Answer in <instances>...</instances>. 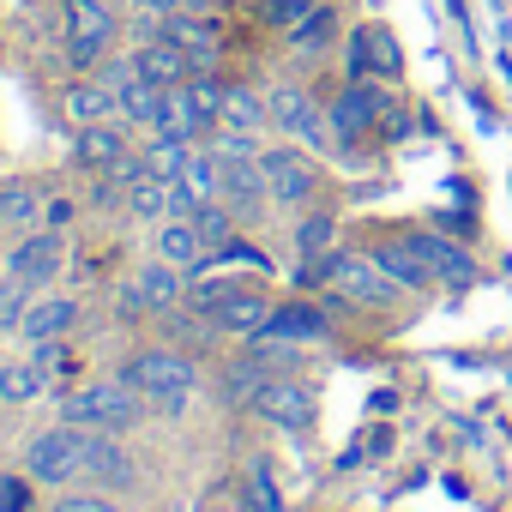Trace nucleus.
<instances>
[{
    "instance_id": "f257e3e1",
    "label": "nucleus",
    "mask_w": 512,
    "mask_h": 512,
    "mask_svg": "<svg viewBox=\"0 0 512 512\" xmlns=\"http://www.w3.org/2000/svg\"><path fill=\"white\" fill-rule=\"evenodd\" d=\"M121 380L145 392L151 416L175 422V416L187 410V398H193L199 368H193V356H187V350H163V344H151V350H133V356L121 362Z\"/></svg>"
},
{
    "instance_id": "f03ea898",
    "label": "nucleus",
    "mask_w": 512,
    "mask_h": 512,
    "mask_svg": "<svg viewBox=\"0 0 512 512\" xmlns=\"http://www.w3.org/2000/svg\"><path fill=\"white\" fill-rule=\"evenodd\" d=\"M61 410H67V422H79V428H103V434H127V428H139V422L151 416L145 392L127 386V380H85V386L67 392Z\"/></svg>"
},
{
    "instance_id": "7ed1b4c3",
    "label": "nucleus",
    "mask_w": 512,
    "mask_h": 512,
    "mask_svg": "<svg viewBox=\"0 0 512 512\" xmlns=\"http://www.w3.org/2000/svg\"><path fill=\"white\" fill-rule=\"evenodd\" d=\"M25 464H31V482L67 488V482L85 470V428H79V422H61V428L37 434V440L25 446Z\"/></svg>"
},
{
    "instance_id": "20e7f679",
    "label": "nucleus",
    "mask_w": 512,
    "mask_h": 512,
    "mask_svg": "<svg viewBox=\"0 0 512 512\" xmlns=\"http://www.w3.org/2000/svg\"><path fill=\"white\" fill-rule=\"evenodd\" d=\"M115 31H121V19H115L109 0H67V55H73V67H97L109 55Z\"/></svg>"
},
{
    "instance_id": "39448f33",
    "label": "nucleus",
    "mask_w": 512,
    "mask_h": 512,
    "mask_svg": "<svg viewBox=\"0 0 512 512\" xmlns=\"http://www.w3.org/2000/svg\"><path fill=\"white\" fill-rule=\"evenodd\" d=\"M260 169H266V187H272V205H308L314 193H320V169H314V157L308 151H296V145H272V151H260Z\"/></svg>"
},
{
    "instance_id": "423d86ee",
    "label": "nucleus",
    "mask_w": 512,
    "mask_h": 512,
    "mask_svg": "<svg viewBox=\"0 0 512 512\" xmlns=\"http://www.w3.org/2000/svg\"><path fill=\"white\" fill-rule=\"evenodd\" d=\"M187 278H193V272H181V266H169V260H151V266L133 272V284L121 290V314H175V308L187 302Z\"/></svg>"
},
{
    "instance_id": "0eeeda50",
    "label": "nucleus",
    "mask_w": 512,
    "mask_h": 512,
    "mask_svg": "<svg viewBox=\"0 0 512 512\" xmlns=\"http://www.w3.org/2000/svg\"><path fill=\"white\" fill-rule=\"evenodd\" d=\"M326 284L344 302H368V308H386L398 296V284L374 266V253H368V260H356V253H326Z\"/></svg>"
},
{
    "instance_id": "6e6552de",
    "label": "nucleus",
    "mask_w": 512,
    "mask_h": 512,
    "mask_svg": "<svg viewBox=\"0 0 512 512\" xmlns=\"http://www.w3.org/2000/svg\"><path fill=\"white\" fill-rule=\"evenodd\" d=\"M266 103H272V127H284L290 139H302V145H314V151L332 145V115H320V103H314L302 85H278Z\"/></svg>"
},
{
    "instance_id": "1a4fd4ad",
    "label": "nucleus",
    "mask_w": 512,
    "mask_h": 512,
    "mask_svg": "<svg viewBox=\"0 0 512 512\" xmlns=\"http://www.w3.org/2000/svg\"><path fill=\"white\" fill-rule=\"evenodd\" d=\"M253 416H266L272 428L302 434V428H314L320 398H314V386H302V380H266L260 392H253Z\"/></svg>"
},
{
    "instance_id": "9d476101",
    "label": "nucleus",
    "mask_w": 512,
    "mask_h": 512,
    "mask_svg": "<svg viewBox=\"0 0 512 512\" xmlns=\"http://www.w3.org/2000/svg\"><path fill=\"white\" fill-rule=\"evenodd\" d=\"M332 139L338 145H362L374 127H380V115H386V103H380V91L368 85V79H350L338 97H332Z\"/></svg>"
},
{
    "instance_id": "9b49d317",
    "label": "nucleus",
    "mask_w": 512,
    "mask_h": 512,
    "mask_svg": "<svg viewBox=\"0 0 512 512\" xmlns=\"http://www.w3.org/2000/svg\"><path fill=\"white\" fill-rule=\"evenodd\" d=\"M398 73H404V55L386 25L350 31V79H398Z\"/></svg>"
},
{
    "instance_id": "f8f14e48",
    "label": "nucleus",
    "mask_w": 512,
    "mask_h": 512,
    "mask_svg": "<svg viewBox=\"0 0 512 512\" xmlns=\"http://www.w3.org/2000/svg\"><path fill=\"white\" fill-rule=\"evenodd\" d=\"M85 476H91L97 488H127V482H133V452L121 446V434L85 428Z\"/></svg>"
},
{
    "instance_id": "ddd939ff",
    "label": "nucleus",
    "mask_w": 512,
    "mask_h": 512,
    "mask_svg": "<svg viewBox=\"0 0 512 512\" xmlns=\"http://www.w3.org/2000/svg\"><path fill=\"white\" fill-rule=\"evenodd\" d=\"M410 247L428 260V272H434L440 284H452V290L476 284V260H470V247H458V241H446V235H410Z\"/></svg>"
},
{
    "instance_id": "4468645a",
    "label": "nucleus",
    "mask_w": 512,
    "mask_h": 512,
    "mask_svg": "<svg viewBox=\"0 0 512 512\" xmlns=\"http://www.w3.org/2000/svg\"><path fill=\"white\" fill-rule=\"evenodd\" d=\"M266 344H326L332 338V320L308 302H290V308H272V326L260 332Z\"/></svg>"
},
{
    "instance_id": "2eb2a0df",
    "label": "nucleus",
    "mask_w": 512,
    "mask_h": 512,
    "mask_svg": "<svg viewBox=\"0 0 512 512\" xmlns=\"http://www.w3.org/2000/svg\"><path fill=\"white\" fill-rule=\"evenodd\" d=\"M73 151H79L85 169H103V175H109V169L127 163V127H121V121H91V127H79Z\"/></svg>"
},
{
    "instance_id": "dca6fc26",
    "label": "nucleus",
    "mask_w": 512,
    "mask_h": 512,
    "mask_svg": "<svg viewBox=\"0 0 512 512\" xmlns=\"http://www.w3.org/2000/svg\"><path fill=\"white\" fill-rule=\"evenodd\" d=\"M157 260H169V266H181V272H199V266L211 260V247H205V235H199L193 217H169V223L157 229Z\"/></svg>"
},
{
    "instance_id": "f3484780",
    "label": "nucleus",
    "mask_w": 512,
    "mask_h": 512,
    "mask_svg": "<svg viewBox=\"0 0 512 512\" xmlns=\"http://www.w3.org/2000/svg\"><path fill=\"white\" fill-rule=\"evenodd\" d=\"M217 163H223V205L229 211H253L260 199H272L260 157H217Z\"/></svg>"
},
{
    "instance_id": "a211bd4d",
    "label": "nucleus",
    "mask_w": 512,
    "mask_h": 512,
    "mask_svg": "<svg viewBox=\"0 0 512 512\" xmlns=\"http://www.w3.org/2000/svg\"><path fill=\"white\" fill-rule=\"evenodd\" d=\"M211 320H217V332H229V338H260V332L272 326V302H266L260 290H235V296H223V308H217Z\"/></svg>"
},
{
    "instance_id": "6ab92c4d",
    "label": "nucleus",
    "mask_w": 512,
    "mask_h": 512,
    "mask_svg": "<svg viewBox=\"0 0 512 512\" xmlns=\"http://www.w3.org/2000/svg\"><path fill=\"white\" fill-rule=\"evenodd\" d=\"M133 67H139L151 85H187V79H193V55H187L175 37H151V43L133 55Z\"/></svg>"
},
{
    "instance_id": "aec40b11",
    "label": "nucleus",
    "mask_w": 512,
    "mask_h": 512,
    "mask_svg": "<svg viewBox=\"0 0 512 512\" xmlns=\"http://www.w3.org/2000/svg\"><path fill=\"white\" fill-rule=\"evenodd\" d=\"M7 272L19 278V284H49L55 272H61V241L55 235H25L19 247H13V260H7Z\"/></svg>"
},
{
    "instance_id": "412c9836",
    "label": "nucleus",
    "mask_w": 512,
    "mask_h": 512,
    "mask_svg": "<svg viewBox=\"0 0 512 512\" xmlns=\"http://www.w3.org/2000/svg\"><path fill=\"white\" fill-rule=\"evenodd\" d=\"M374 266H380V272H386L398 290H416V296L434 284V272H428V260H422V253L410 247V235H404V241H380V247H374Z\"/></svg>"
},
{
    "instance_id": "4be33fe9",
    "label": "nucleus",
    "mask_w": 512,
    "mask_h": 512,
    "mask_svg": "<svg viewBox=\"0 0 512 512\" xmlns=\"http://www.w3.org/2000/svg\"><path fill=\"white\" fill-rule=\"evenodd\" d=\"M284 43H290V55H302V61H320L332 43H338V7H326V0H320V7L296 25V31H284Z\"/></svg>"
},
{
    "instance_id": "5701e85b",
    "label": "nucleus",
    "mask_w": 512,
    "mask_h": 512,
    "mask_svg": "<svg viewBox=\"0 0 512 512\" xmlns=\"http://www.w3.org/2000/svg\"><path fill=\"white\" fill-rule=\"evenodd\" d=\"M73 320H79V302H73V296H49V302H31V314H25L19 332H25L31 344H43V338H67Z\"/></svg>"
},
{
    "instance_id": "b1692460",
    "label": "nucleus",
    "mask_w": 512,
    "mask_h": 512,
    "mask_svg": "<svg viewBox=\"0 0 512 512\" xmlns=\"http://www.w3.org/2000/svg\"><path fill=\"white\" fill-rule=\"evenodd\" d=\"M217 127H235V133H260V127H272V103H266L260 91H247V85H229Z\"/></svg>"
},
{
    "instance_id": "393cba45",
    "label": "nucleus",
    "mask_w": 512,
    "mask_h": 512,
    "mask_svg": "<svg viewBox=\"0 0 512 512\" xmlns=\"http://www.w3.org/2000/svg\"><path fill=\"white\" fill-rule=\"evenodd\" d=\"M157 133H169V139H199V133H205V115H199V103H193L187 85H169V91H163Z\"/></svg>"
},
{
    "instance_id": "a878e982",
    "label": "nucleus",
    "mask_w": 512,
    "mask_h": 512,
    "mask_svg": "<svg viewBox=\"0 0 512 512\" xmlns=\"http://www.w3.org/2000/svg\"><path fill=\"white\" fill-rule=\"evenodd\" d=\"M61 109H67L79 127H91V121H115V85H91V79H79V85H67Z\"/></svg>"
},
{
    "instance_id": "bb28decb",
    "label": "nucleus",
    "mask_w": 512,
    "mask_h": 512,
    "mask_svg": "<svg viewBox=\"0 0 512 512\" xmlns=\"http://www.w3.org/2000/svg\"><path fill=\"white\" fill-rule=\"evenodd\" d=\"M241 506L247 512H290L284 494H278V482H272V464L266 458H247V470H241Z\"/></svg>"
},
{
    "instance_id": "cd10ccee",
    "label": "nucleus",
    "mask_w": 512,
    "mask_h": 512,
    "mask_svg": "<svg viewBox=\"0 0 512 512\" xmlns=\"http://www.w3.org/2000/svg\"><path fill=\"white\" fill-rule=\"evenodd\" d=\"M43 386H49V374H43L37 356L31 362H0V398L7 404H31V398H43Z\"/></svg>"
},
{
    "instance_id": "c85d7f7f",
    "label": "nucleus",
    "mask_w": 512,
    "mask_h": 512,
    "mask_svg": "<svg viewBox=\"0 0 512 512\" xmlns=\"http://www.w3.org/2000/svg\"><path fill=\"white\" fill-rule=\"evenodd\" d=\"M187 163H193V139H169V133H157V139L145 145V169H151L157 181H181Z\"/></svg>"
},
{
    "instance_id": "c756f323",
    "label": "nucleus",
    "mask_w": 512,
    "mask_h": 512,
    "mask_svg": "<svg viewBox=\"0 0 512 512\" xmlns=\"http://www.w3.org/2000/svg\"><path fill=\"white\" fill-rule=\"evenodd\" d=\"M332 241H338V217L332 211H314V217L296 223V253H302V260H326Z\"/></svg>"
},
{
    "instance_id": "7c9ffc66",
    "label": "nucleus",
    "mask_w": 512,
    "mask_h": 512,
    "mask_svg": "<svg viewBox=\"0 0 512 512\" xmlns=\"http://www.w3.org/2000/svg\"><path fill=\"white\" fill-rule=\"evenodd\" d=\"M193 223H199V235H205V247H211V253L235 241V211H229L223 199H211V205H199V211H193Z\"/></svg>"
},
{
    "instance_id": "2f4dec72",
    "label": "nucleus",
    "mask_w": 512,
    "mask_h": 512,
    "mask_svg": "<svg viewBox=\"0 0 512 512\" xmlns=\"http://www.w3.org/2000/svg\"><path fill=\"white\" fill-rule=\"evenodd\" d=\"M43 217V205H37V193L31 187H19V181H7L0 187V223H19V229H31Z\"/></svg>"
},
{
    "instance_id": "473e14b6",
    "label": "nucleus",
    "mask_w": 512,
    "mask_h": 512,
    "mask_svg": "<svg viewBox=\"0 0 512 512\" xmlns=\"http://www.w3.org/2000/svg\"><path fill=\"white\" fill-rule=\"evenodd\" d=\"M31 284H19V278H0V332H13V326H25V314H31V296H25Z\"/></svg>"
},
{
    "instance_id": "72a5a7b5",
    "label": "nucleus",
    "mask_w": 512,
    "mask_h": 512,
    "mask_svg": "<svg viewBox=\"0 0 512 512\" xmlns=\"http://www.w3.org/2000/svg\"><path fill=\"white\" fill-rule=\"evenodd\" d=\"M314 7H320V0H266V25L272 31H296Z\"/></svg>"
},
{
    "instance_id": "f704fd0d",
    "label": "nucleus",
    "mask_w": 512,
    "mask_h": 512,
    "mask_svg": "<svg viewBox=\"0 0 512 512\" xmlns=\"http://www.w3.org/2000/svg\"><path fill=\"white\" fill-rule=\"evenodd\" d=\"M37 362H43V374H49V380H67V374L79 368V362L67 356V344H61V338H43V344H37Z\"/></svg>"
},
{
    "instance_id": "c9c22d12",
    "label": "nucleus",
    "mask_w": 512,
    "mask_h": 512,
    "mask_svg": "<svg viewBox=\"0 0 512 512\" xmlns=\"http://www.w3.org/2000/svg\"><path fill=\"white\" fill-rule=\"evenodd\" d=\"M61 512H121V506H115L109 494H67Z\"/></svg>"
},
{
    "instance_id": "e433bc0d",
    "label": "nucleus",
    "mask_w": 512,
    "mask_h": 512,
    "mask_svg": "<svg viewBox=\"0 0 512 512\" xmlns=\"http://www.w3.org/2000/svg\"><path fill=\"white\" fill-rule=\"evenodd\" d=\"M31 506V488L25 482H0V512H25Z\"/></svg>"
},
{
    "instance_id": "4c0bfd02",
    "label": "nucleus",
    "mask_w": 512,
    "mask_h": 512,
    "mask_svg": "<svg viewBox=\"0 0 512 512\" xmlns=\"http://www.w3.org/2000/svg\"><path fill=\"white\" fill-rule=\"evenodd\" d=\"M211 512H247V506H229V500H217V506H211Z\"/></svg>"
}]
</instances>
